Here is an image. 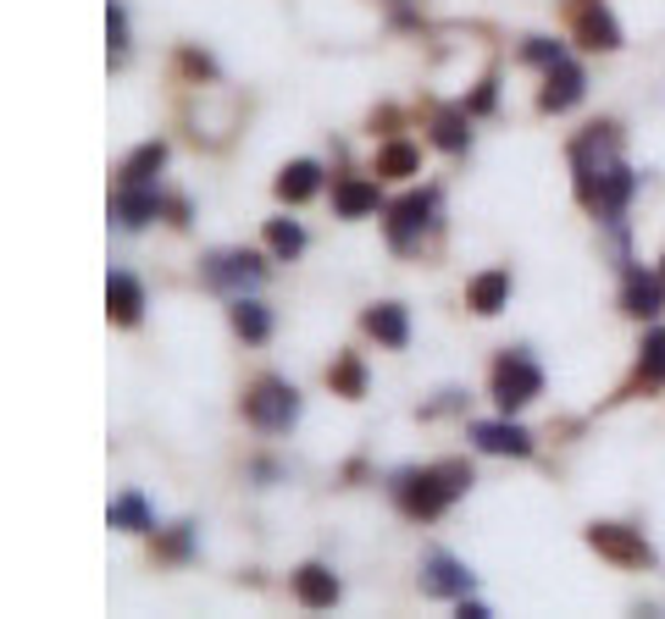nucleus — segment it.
Instances as JSON below:
<instances>
[{"mask_svg":"<svg viewBox=\"0 0 665 619\" xmlns=\"http://www.w3.org/2000/svg\"><path fill=\"white\" fill-rule=\"evenodd\" d=\"M466 487H472V465H428V470H400V476H394V498H400V509L416 514V520L444 514Z\"/></svg>","mask_w":665,"mask_h":619,"instance_id":"nucleus-1","label":"nucleus"},{"mask_svg":"<svg viewBox=\"0 0 665 619\" xmlns=\"http://www.w3.org/2000/svg\"><path fill=\"white\" fill-rule=\"evenodd\" d=\"M244 415L255 431H288L299 420V393L277 376H261L250 393H244Z\"/></svg>","mask_w":665,"mask_h":619,"instance_id":"nucleus-2","label":"nucleus"},{"mask_svg":"<svg viewBox=\"0 0 665 619\" xmlns=\"http://www.w3.org/2000/svg\"><path fill=\"white\" fill-rule=\"evenodd\" d=\"M543 393V371L532 365V354H521V349H510L499 365H494V398H499V409L510 415V409H521V404H532Z\"/></svg>","mask_w":665,"mask_h":619,"instance_id":"nucleus-3","label":"nucleus"},{"mask_svg":"<svg viewBox=\"0 0 665 619\" xmlns=\"http://www.w3.org/2000/svg\"><path fill=\"white\" fill-rule=\"evenodd\" d=\"M261 277H266V266H261L250 249H222V255L205 260V282L222 288V294H244V288H255Z\"/></svg>","mask_w":665,"mask_h":619,"instance_id":"nucleus-4","label":"nucleus"},{"mask_svg":"<svg viewBox=\"0 0 665 619\" xmlns=\"http://www.w3.org/2000/svg\"><path fill=\"white\" fill-rule=\"evenodd\" d=\"M422 591L428 597H466L472 591V569L450 553H428L422 558Z\"/></svg>","mask_w":665,"mask_h":619,"instance_id":"nucleus-5","label":"nucleus"},{"mask_svg":"<svg viewBox=\"0 0 665 619\" xmlns=\"http://www.w3.org/2000/svg\"><path fill=\"white\" fill-rule=\"evenodd\" d=\"M428 222H433V194H411V200H400L394 216H389V244H394V249H411V244L428 233Z\"/></svg>","mask_w":665,"mask_h":619,"instance_id":"nucleus-6","label":"nucleus"},{"mask_svg":"<svg viewBox=\"0 0 665 619\" xmlns=\"http://www.w3.org/2000/svg\"><path fill=\"white\" fill-rule=\"evenodd\" d=\"M472 442L483 448V453H532V437L516 426V420H477L472 426Z\"/></svg>","mask_w":665,"mask_h":619,"instance_id":"nucleus-7","label":"nucleus"},{"mask_svg":"<svg viewBox=\"0 0 665 619\" xmlns=\"http://www.w3.org/2000/svg\"><path fill=\"white\" fill-rule=\"evenodd\" d=\"M588 542H593L604 558H615V564H643V558H648V542L632 536L626 525H588Z\"/></svg>","mask_w":665,"mask_h":619,"instance_id":"nucleus-8","label":"nucleus"},{"mask_svg":"<svg viewBox=\"0 0 665 619\" xmlns=\"http://www.w3.org/2000/svg\"><path fill=\"white\" fill-rule=\"evenodd\" d=\"M582 89H588V78H582V67H571V62H555L549 67V84H543V111H571L577 100H582Z\"/></svg>","mask_w":665,"mask_h":619,"instance_id":"nucleus-9","label":"nucleus"},{"mask_svg":"<svg viewBox=\"0 0 665 619\" xmlns=\"http://www.w3.org/2000/svg\"><path fill=\"white\" fill-rule=\"evenodd\" d=\"M294 597H299L305 608H332V602H339V575L321 569V564H305V569L294 575Z\"/></svg>","mask_w":665,"mask_h":619,"instance_id":"nucleus-10","label":"nucleus"},{"mask_svg":"<svg viewBox=\"0 0 665 619\" xmlns=\"http://www.w3.org/2000/svg\"><path fill=\"white\" fill-rule=\"evenodd\" d=\"M106 305H112V316H117L123 327H134V321L145 316V288H139L128 271H112V277H106Z\"/></svg>","mask_w":665,"mask_h":619,"instance_id":"nucleus-11","label":"nucleus"},{"mask_svg":"<svg viewBox=\"0 0 665 619\" xmlns=\"http://www.w3.org/2000/svg\"><path fill=\"white\" fill-rule=\"evenodd\" d=\"M156 211H161V194H156V189H145V183H123V189H117V222H123V227H145Z\"/></svg>","mask_w":665,"mask_h":619,"instance_id":"nucleus-12","label":"nucleus"},{"mask_svg":"<svg viewBox=\"0 0 665 619\" xmlns=\"http://www.w3.org/2000/svg\"><path fill=\"white\" fill-rule=\"evenodd\" d=\"M367 332H372L383 349H405V338H411L405 305H372V310H367Z\"/></svg>","mask_w":665,"mask_h":619,"instance_id":"nucleus-13","label":"nucleus"},{"mask_svg":"<svg viewBox=\"0 0 665 619\" xmlns=\"http://www.w3.org/2000/svg\"><path fill=\"white\" fill-rule=\"evenodd\" d=\"M632 387H637V393H659V387H665V332H648V338H643V360H637Z\"/></svg>","mask_w":665,"mask_h":619,"instance_id":"nucleus-14","label":"nucleus"},{"mask_svg":"<svg viewBox=\"0 0 665 619\" xmlns=\"http://www.w3.org/2000/svg\"><path fill=\"white\" fill-rule=\"evenodd\" d=\"M233 332H239L244 343H261V338L272 332V310H266L261 299H244V294H233Z\"/></svg>","mask_w":665,"mask_h":619,"instance_id":"nucleus-15","label":"nucleus"},{"mask_svg":"<svg viewBox=\"0 0 665 619\" xmlns=\"http://www.w3.org/2000/svg\"><path fill=\"white\" fill-rule=\"evenodd\" d=\"M577 29H582V45H593V51H615V45H621V29L610 23L604 7H582Z\"/></svg>","mask_w":665,"mask_h":619,"instance_id":"nucleus-16","label":"nucleus"},{"mask_svg":"<svg viewBox=\"0 0 665 619\" xmlns=\"http://www.w3.org/2000/svg\"><path fill=\"white\" fill-rule=\"evenodd\" d=\"M316 183H321V167H316V161H294V167H283L277 194H283L288 205H299V200H310V194H316Z\"/></svg>","mask_w":665,"mask_h":619,"instance_id":"nucleus-17","label":"nucleus"},{"mask_svg":"<svg viewBox=\"0 0 665 619\" xmlns=\"http://www.w3.org/2000/svg\"><path fill=\"white\" fill-rule=\"evenodd\" d=\"M505 299H510V271H483L472 282V310L494 316V310H505Z\"/></svg>","mask_w":665,"mask_h":619,"instance_id":"nucleus-18","label":"nucleus"},{"mask_svg":"<svg viewBox=\"0 0 665 619\" xmlns=\"http://www.w3.org/2000/svg\"><path fill=\"white\" fill-rule=\"evenodd\" d=\"M659 299H665V282H659V277L632 271V282H626V310H632V316H654V310H659Z\"/></svg>","mask_w":665,"mask_h":619,"instance_id":"nucleus-19","label":"nucleus"},{"mask_svg":"<svg viewBox=\"0 0 665 619\" xmlns=\"http://www.w3.org/2000/svg\"><path fill=\"white\" fill-rule=\"evenodd\" d=\"M161 161H167V145H139L123 167V183H150L161 172Z\"/></svg>","mask_w":665,"mask_h":619,"instance_id":"nucleus-20","label":"nucleus"},{"mask_svg":"<svg viewBox=\"0 0 665 619\" xmlns=\"http://www.w3.org/2000/svg\"><path fill=\"white\" fill-rule=\"evenodd\" d=\"M266 244H272V255L294 260V255L305 249V227H299V222H288V216H277V222H266Z\"/></svg>","mask_w":665,"mask_h":619,"instance_id":"nucleus-21","label":"nucleus"},{"mask_svg":"<svg viewBox=\"0 0 665 619\" xmlns=\"http://www.w3.org/2000/svg\"><path fill=\"white\" fill-rule=\"evenodd\" d=\"M112 525H117V531H150L156 520H150V509H145L139 492H123V498L112 503Z\"/></svg>","mask_w":665,"mask_h":619,"instance_id":"nucleus-22","label":"nucleus"},{"mask_svg":"<svg viewBox=\"0 0 665 619\" xmlns=\"http://www.w3.org/2000/svg\"><path fill=\"white\" fill-rule=\"evenodd\" d=\"M339 211L345 216H372L378 211V183H339Z\"/></svg>","mask_w":665,"mask_h":619,"instance_id":"nucleus-23","label":"nucleus"},{"mask_svg":"<svg viewBox=\"0 0 665 619\" xmlns=\"http://www.w3.org/2000/svg\"><path fill=\"white\" fill-rule=\"evenodd\" d=\"M433 139H439L444 150H466V139H472V128H466V111H439V122H433Z\"/></svg>","mask_w":665,"mask_h":619,"instance_id":"nucleus-24","label":"nucleus"},{"mask_svg":"<svg viewBox=\"0 0 665 619\" xmlns=\"http://www.w3.org/2000/svg\"><path fill=\"white\" fill-rule=\"evenodd\" d=\"M378 172H389V178H411V172H416V150H411V145H389V150L378 156Z\"/></svg>","mask_w":665,"mask_h":619,"instance_id":"nucleus-25","label":"nucleus"},{"mask_svg":"<svg viewBox=\"0 0 665 619\" xmlns=\"http://www.w3.org/2000/svg\"><path fill=\"white\" fill-rule=\"evenodd\" d=\"M332 387H339L345 398H361V387H367V376H361V365H356V360H345L339 371H332Z\"/></svg>","mask_w":665,"mask_h":619,"instance_id":"nucleus-26","label":"nucleus"},{"mask_svg":"<svg viewBox=\"0 0 665 619\" xmlns=\"http://www.w3.org/2000/svg\"><path fill=\"white\" fill-rule=\"evenodd\" d=\"M106 29H112V56H123V45H128V18H123L117 0L106 7Z\"/></svg>","mask_w":665,"mask_h":619,"instance_id":"nucleus-27","label":"nucleus"},{"mask_svg":"<svg viewBox=\"0 0 665 619\" xmlns=\"http://www.w3.org/2000/svg\"><path fill=\"white\" fill-rule=\"evenodd\" d=\"M527 62L555 67V62H566V45H560V40H532V45H527Z\"/></svg>","mask_w":665,"mask_h":619,"instance_id":"nucleus-28","label":"nucleus"}]
</instances>
